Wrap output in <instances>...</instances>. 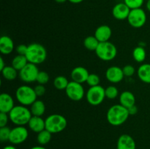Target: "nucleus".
<instances>
[{
    "instance_id": "obj_1",
    "label": "nucleus",
    "mask_w": 150,
    "mask_h": 149,
    "mask_svg": "<svg viewBox=\"0 0 150 149\" xmlns=\"http://www.w3.org/2000/svg\"><path fill=\"white\" fill-rule=\"evenodd\" d=\"M130 116L128 110L120 104L110 107L107 112V121L114 127L122 125Z\"/></svg>"
},
{
    "instance_id": "obj_2",
    "label": "nucleus",
    "mask_w": 150,
    "mask_h": 149,
    "mask_svg": "<svg viewBox=\"0 0 150 149\" xmlns=\"http://www.w3.org/2000/svg\"><path fill=\"white\" fill-rule=\"evenodd\" d=\"M8 114L10 121L16 126H25L28 124L32 116L30 109L22 105H16Z\"/></svg>"
},
{
    "instance_id": "obj_3",
    "label": "nucleus",
    "mask_w": 150,
    "mask_h": 149,
    "mask_svg": "<svg viewBox=\"0 0 150 149\" xmlns=\"http://www.w3.org/2000/svg\"><path fill=\"white\" fill-rule=\"evenodd\" d=\"M26 57L29 63L38 65L46 60L47 51L45 47L40 43L29 44Z\"/></svg>"
},
{
    "instance_id": "obj_4",
    "label": "nucleus",
    "mask_w": 150,
    "mask_h": 149,
    "mask_svg": "<svg viewBox=\"0 0 150 149\" xmlns=\"http://www.w3.org/2000/svg\"><path fill=\"white\" fill-rule=\"evenodd\" d=\"M45 129L52 134H57L64 131L67 125L65 117L61 114H51L45 119Z\"/></svg>"
},
{
    "instance_id": "obj_5",
    "label": "nucleus",
    "mask_w": 150,
    "mask_h": 149,
    "mask_svg": "<svg viewBox=\"0 0 150 149\" xmlns=\"http://www.w3.org/2000/svg\"><path fill=\"white\" fill-rule=\"evenodd\" d=\"M16 98L20 105L27 107L37 100L38 96L34 88L28 85H22L16 89Z\"/></svg>"
},
{
    "instance_id": "obj_6",
    "label": "nucleus",
    "mask_w": 150,
    "mask_h": 149,
    "mask_svg": "<svg viewBox=\"0 0 150 149\" xmlns=\"http://www.w3.org/2000/svg\"><path fill=\"white\" fill-rule=\"evenodd\" d=\"M97 56L102 61H112L117 55V48L114 44L109 42H100L95 51Z\"/></svg>"
},
{
    "instance_id": "obj_7",
    "label": "nucleus",
    "mask_w": 150,
    "mask_h": 149,
    "mask_svg": "<svg viewBox=\"0 0 150 149\" xmlns=\"http://www.w3.org/2000/svg\"><path fill=\"white\" fill-rule=\"evenodd\" d=\"M86 98L88 103L92 106H98L105 98V89L100 85L90 87L86 93Z\"/></svg>"
},
{
    "instance_id": "obj_8",
    "label": "nucleus",
    "mask_w": 150,
    "mask_h": 149,
    "mask_svg": "<svg viewBox=\"0 0 150 149\" xmlns=\"http://www.w3.org/2000/svg\"><path fill=\"white\" fill-rule=\"evenodd\" d=\"M128 23L133 28L139 29L145 25L146 22V14L144 10L141 8L133 9L130 10L127 18Z\"/></svg>"
},
{
    "instance_id": "obj_9",
    "label": "nucleus",
    "mask_w": 150,
    "mask_h": 149,
    "mask_svg": "<svg viewBox=\"0 0 150 149\" xmlns=\"http://www.w3.org/2000/svg\"><path fill=\"white\" fill-rule=\"evenodd\" d=\"M39 72L36 64L28 63L21 70L18 72V76L21 80L24 83H34L37 80Z\"/></svg>"
},
{
    "instance_id": "obj_10",
    "label": "nucleus",
    "mask_w": 150,
    "mask_h": 149,
    "mask_svg": "<svg viewBox=\"0 0 150 149\" xmlns=\"http://www.w3.org/2000/svg\"><path fill=\"white\" fill-rule=\"evenodd\" d=\"M67 97L72 101L78 102L81 100L85 95V91L81 83L71 80L65 89Z\"/></svg>"
},
{
    "instance_id": "obj_11",
    "label": "nucleus",
    "mask_w": 150,
    "mask_h": 149,
    "mask_svg": "<svg viewBox=\"0 0 150 149\" xmlns=\"http://www.w3.org/2000/svg\"><path fill=\"white\" fill-rule=\"evenodd\" d=\"M29 137V131L24 126H16L11 129L9 142L13 145H19L24 143Z\"/></svg>"
},
{
    "instance_id": "obj_12",
    "label": "nucleus",
    "mask_w": 150,
    "mask_h": 149,
    "mask_svg": "<svg viewBox=\"0 0 150 149\" xmlns=\"http://www.w3.org/2000/svg\"><path fill=\"white\" fill-rule=\"evenodd\" d=\"M106 79L111 83H119L124 79L122 68L117 66H111L105 71Z\"/></svg>"
},
{
    "instance_id": "obj_13",
    "label": "nucleus",
    "mask_w": 150,
    "mask_h": 149,
    "mask_svg": "<svg viewBox=\"0 0 150 149\" xmlns=\"http://www.w3.org/2000/svg\"><path fill=\"white\" fill-rule=\"evenodd\" d=\"M130 9L127 7L125 2L117 3L114 5L112 10V15L114 18L117 20H122L127 19L130 14Z\"/></svg>"
},
{
    "instance_id": "obj_14",
    "label": "nucleus",
    "mask_w": 150,
    "mask_h": 149,
    "mask_svg": "<svg viewBox=\"0 0 150 149\" xmlns=\"http://www.w3.org/2000/svg\"><path fill=\"white\" fill-rule=\"evenodd\" d=\"M89 74L90 73L85 67L79 66L73 69L70 73V77L73 81L82 84L83 83H86Z\"/></svg>"
},
{
    "instance_id": "obj_15",
    "label": "nucleus",
    "mask_w": 150,
    "mask_h": 149,
    "mask_svg": "<svg viewBox=\"0 0 150 149\" xmlns=\"http://www.w3.org/2000/svg\"><path fill=\"white\" fill-rule=\"evenodd\" d=\"M15 106L14 99L11 95L7 93L0 94V112L9 113Z\"/></svg>"
},
{
    "instance_id": "obj_16",
    "label": "nucleus",
    "mask_w": 150,
    "mask_h": 149,
    "mask_svg": "<svg viewBox=\"0 0 150 149\" xmlns=\"http://www.w3.org/2000/svg\"><path fill=\"white\" fill-rule=\"evenodd\" d=\"M117 149H136V141L129 134H122L117 140Z\"/></svg>"
},
{
    "instance_id": "obj_17",
    "label": "nucleus",
    "mask_w": 150,
    "mask_h": 149,
    "mask_svg": "<svg viewBox=\"0 0 150 149\" xmlns=\"http://www.w3.org/2000/svg\"><path fill=\"white\" fill-rule=\"evenodd\" d=\"M112 35V30L108 25H101L98 26L95 32V37L100 42L109 41Z\"/></svg>"
},
{
    "instance_id": "obj_18",
    "label": "nucleus",
    "mask_w": 150,
    "mask_h": 149,
    "mask_svg": "<svg viewBox=\"0 0 150 149\" xmlns=\"http://www.w3.org/2000/svg\"><path fill=\"white\" fill-rule=\"evenodd\" d=\"M15 48L14 42L10 37L3 35L0 38V52L3 55H9Z\"/></svg>"
},
{
    "instance_id": "obj_19",
    "label": "nucleus",
    "mask_w": 150,
    "mask_h": 149,
    "mask_svg": "<svg viewBox=\"0 0 150 149\" xmlns=\"http://www.w3.org/2000/svg\"><path fill=\"white\" fill-rule=\"evenodd\" d=\"M27 125L29 129L35 133H39L45 129V121L41 116L32 115Z\"/></svg>"
},
{
    "instance_id": "obj_20",
    "label": "nucleus",
    "mask_w": 150,
    "mask_h": 149,
    "mask_svg": "<svg viewBox=\"0 0 150 149\" xmlns=\"http://www.w3.org/2000/svg\"><path fill=\"white\" fill-rule=\"evenodd\" d=\"M120 104L123 107L127 108L136 105L135 95L129 91H125L120 95Z\"/></svg>"
},
{
    "instance_id": "obj_21",
    "label": "nucleus",
    "mask_w": 150,
    "mask_h": 149,
    "mask_svg": "<svg viewBox=\"0 0 150 149\" xmlns=\"http://www.w3.org/2000/svg\"><path fill=\"white\" fill-rule=\"evenodd\" d=\"M137 74L143 83L150 84V64H142L138 68Z\"/></svg>"
},
{
    "instance_id": "obj_22",
    "label": "nucleus",
    "mask_w": 150,
    "mask_h": 149,
    "mask_svg": "<svg viewBox=\"0 0 150 149\" xmlns=\"http://www.w3.org/2000/svg\"><path fill=\"white\" fill-rule=\"evenodd\" d=\"M30 111L32 115L41 116L45 112V105L42 100L37 99L34 103L30 105Z\"/></svg>"
},
{
    "instance_id": "obj_23",
    "label": "nucleus",
    "mask_w": 150,
    "mask_h": 149,
    "mask_svg": "<svg viewBox=\"0 0 150 149\" xmlns=\"http://www.w3.org/2000/svg\"><path fill=\"white\" fill-rule=\"evenodd\" d=\"M29 63L26 56L17 55L12 60V65L16 70L20 71Z\"/></svg>"
},
{
    "instance_id": "obj_24",
    "label": "nucleus",
    "mask_w": 150,
    "mask_h": 149,
    "mask_svg": "<svg viewBox=\"0 0 150 149\" xmlns=\"http://www.w3.org/2000/svg\"><path fill=\"white\" fill-rule=\"evenodd\" d=\"M18 70H16L13 66H6L4 69L1 71L3 77L5 80L11 81L14 80L18 77Z\"/></svg>"
},
{
    "instance_id": "obj_25",
    "label": "nucleus",
    "mask_w": 150,
    "mask_h": 149,
    "mask_svg": "<svg viewBox=\"0 0 150 149\" xmlns=\"http://www.w3.org/2000/svg\"><path fill=\"white\" fill-rule=\"evenodd\" d=\"M146 57V52L142 46H138L133 51V58L136 62L142 63L145 61Z\"/></svg>"
},
{
    "instance_id": "obj_26",
    "label": "nucleus",
    "mask_w": 150,
    "mask_h": 149,
    "mask_svg": "<svg viewBox=\"0 0 150 149\" xmlns=\"http://www.w3.org/2000/svg\"><path fill=\"white\" fill-rule=\"evenodd\" d=\"M100 42L95 36H88L83 40V45L87 50L95 51L99 45Z\"/></svg>"
},
{
    "instance_id": "obj_27",
    "label": "nucleus",
    "mask_w": 150,
    "mask_h": 149,
    "mask_svg": "<svg viewBox=\"0 0 150 149\" xmlns=\"http://www.w3.org/2000/svg\"><path fill=\"white\" fill-rule=\"evenodd\" d=\"M51 137H52V133H51L47 129H44L40 132L38 133L37 140H38V143H39L40 145L43 146L48 144L51 141Z\"/></svg>"
},
{
    "instance_id": "obj_28",
    "label": "nucleus",
    "mask_w": 150,
    "mask_h": 149,
    "mask_svg": "<svg viewBox=\"0 0 150 149\" xmlns=\"http://www.w3.org/2000/svg\"><path fill=\"white\" fill-rule=\"evenodd\" d=\"M69 83L67 78L63 75H59L54 80V86L58 90H65Z\"/></svg>"
},
{
    "instance_id": "obj_29",
    "label": "nucleus",
    "mask_w": 150,
    "mask_h": 149,
    "mask_svg": "<svg viewBox=\"0 0 150 149\" xmlns=\"http://www.w3.org/2000/svg\"><path fill=\"white\" fill-rule=\"evenodd\" d=\"M105 97L108 99H114L118 96L119 90L116 86H109L105 89Z\"/></svg>"
},
{
    "instance_id": "obj_30",
    "label": "nucleus",
    "mask_w": 150,
    "mask_h": 149,
    "mask_svg": "<svg viewBox=\"0 0 150 149\" xmlns=\"http://www.w3.org/2000/svg\"><path fill=\"white\" fill-rule=\"evenodd\" d=\"M86 83L90 87L98 86V85H100V77H99L98 74H95V73H91V74H89Z\"/></svg>"
},
{
    "instance_id": "obj_31",
    "label": "nucleus",
    "mask_w": 150,
    "mask_h": 149,
    "mask_svg": "<svg viewBox=\"0 0 150 149\" xmlns=\"http://www.w3.org/2000/svg\"><path fill=\"white\" fill-rule=\"evenodd\" d=\"M11 132V129L7 126L4 127H0V140L1 142L9 141Z\"/></svg>"
},
{
    "instance_id": "obj_32",
    "label": "nucleus",
    "mask_w": 150,
    "mask_h": 149,
    "mask_svg": "<svg viewBox=\"0 0 150 149\" xmlns=\"http://www.w3.org/2000/svg\"><path fill=\"white\" fill-rule=\"evenodd\" d=\"M124 2L127 5V7L130 9L141 8L144 4V0H124Z\"/></svg>"
},
{
    "instance_id": "obj_33",
    "label": "nucleus",
    "mask_w": 150,
    "mask_h": 149,
    "mask_svg": "<svg viewBox=\"0 0 150 149\" xmlns=\"http://www.w3.org/2000/svg\"><path fill=\"white\" fill-rule=\"evenodd\" d=\"M50 80L49 74L45 71H40L39 73L38 74V77H37V80L38 84L41 85H45L46 83H48Z\"/></svg>"
},
{
    "instance_id": "obj_34",
    "label": "nucleus",
    "mask_w": 150,
    "mask_h": 149,
    "mask_svg": "<svg viewBox=\"0 0 150 149\" xmlns=\"http://www.w3.org/2000/svg\"><path fill=\"white\" fill-rule=\"evenodd\" d=\"M122 70L125 77H132L136 72L135 67L133 65H130V64H127V65L125 66L122 68Z\"/></svg>"
},
{
    "instance_id": "obj_35",
    "label": "nucleus",
    "mask_w": 150,
    "mask_h": 149,
    "mask_svg": "<svg viewBox=\"0 0 150 149\" xmlns=\"http://www.w3.org/2000/svg\"><path fill=\"white\" fill-rule=\"evenodd\" d=\"M10 120L8 113L0 112V127H6Z\"/></svg>"
},
{
    "instance_id": "obj_36",
    "label": "nucleus",
    "mask_w": 150,
    "mask_h": 149,
    "mask_svg": "<svg viewBox=\"0 0 150 149\" xmlns=\"http://www.w3.org/2000/svg\"><path fill=\"white\" fill-rule=\"evenodd\" d=\"M28 50V45H24V44H20L18 45L16 48V53L18 55H22V56H26V52Z\"/></svg>"
},
{
    "instance_id": "obj_37",
    "label": "nucleus",
    "mask_w": 150,
    "mask_h": 149,
    "mask_svg": "<svg viewBox=\"0 0 150 149\" xmlns=\"http://www.w3.org/2000/svg\"><path fill=\"white\" fill-rule=\"evenodd\" d=\"M34 89H35V91L38 96H43V95L45 94V91H46V89H45V86L41 84L37 85V86L34 88Z\"/></svg>"
},
{
    "instance_id": "obj_38",
    "label": "nucleus",
    "mask_w": 150,
    "mask_h": 149,
    "mask_svg": "<svg viewBox=\"0 0 150 149\" xmlns=\"http://www.w3.org/2000/svg\"><path fill=\"white\" fill-rule=\"evenodd\" d=\"M127 110H128V112L130 115H135L138 112V108L136 107V105L127 108Z\"/></svg>"
},
{
    "instance_id": "obj_39",
    "label": "nucleus",
    "mask_w": 150,
    "mask_h": 149,
    "mask_svg": "<svg viewBox=\"0 0 150 149\" xmlns=\"http://www.w3.org/2000/svg\"><path fill=\"white\" fill-rule=\"evenodd\" d=\"M5 67H6V65H5V64H4V59H3L2 57L1 56L0 57V71H1V70H2Z\"/></svg>"
},
{
    "instance_id": "obj_40",
    "label": "nucleus",
    "mask_w": 150,
    "mask_h": 149,
    "mask_svg": "<svg viewBox=\"0 0 150 149\" xmlns=\"http://www.w3.org/2000/svg\"><path fill=\"white\" fill-rule=\"evenodd\" d=\"M29 149H47V148L42 145H36V146H33V147H32Z\"/></svg>"
},
{
    "instance_id": "obj_41",
    "label": "nucleus",
    "mask_w": 150,
    "mask_h": 149,
    "mask_svg": "<svg viewBox=\"0 0 150 149\" xmlns=\"http://www.w3.org/2000/svg\"><path fill=\"white\" fill-rule=\"evenodd\" d=\"M68 1L73 4H79V3H81L83 0H68Z\"/></svg>"
},
{
    "instance_id": "obj_42",
    "label": "nucleus",
    "mask_w": 150,
    "mask_h": 149,
    "mask_svg": "<svg viewBox=\"0 0 150 149\" xmlns=\"http://www.w3.org/2000/svg\"><path fill=\"white\" fill-rule=\"evenodd\" d=\"M3 149H17L14 145H6L3 148Z\"/></svg>"
},
{
    "instance_id": "obj_43",
    "label": "nucleus",
    "mask_w": 150,
    "mask_h": 149,
    "mask_svg": "<svg viewBox=\"0 0 150 149\" xmlns=\"http://www.w3.org/2000/svg\"><path fill=\"white\" fill-rule=\"evenodd\" d=\"M146 9H147L148 11L150 12V0H148L147 2H146Z\"/></svg>"
},
{
    "instance_id": "obj_44",
    "label": "nucleus",
    "mask_w": 150,
    "mask_h": 149,
    "mask_svg": "<svg viewBox=\"0 0 150 149\" xmlns=\"http://www.w3.org/2000/svg\"><path fill=\"white\" fill-rule=\"evenodd\" d=\"M54 1H55L56 2L60 3V4H62V3H64L66 1H68V0H54Z\"/></svg>"
}]
</instances>
